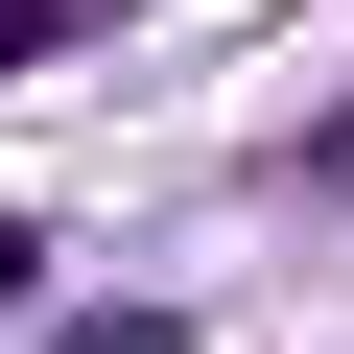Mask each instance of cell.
I'll return each mask as SVG.
<instances>
[{"label":"cell","mask_w":354,"mask_h":354,"mask_svg":"<svg viewBox=\"0 0 354 354\" xmlns=\"http://www.w3.org/2000/svg\"><path fill=\"white\" fill-rule=\"evenodd\" d=\"M48 354H189V330H165V307H95V330H48Z\"/></svg>","instance_id":"6da1fadb"},{"label":"cell","mask_w":354,"mask_h":354,"mask_svg":"<svg viewBox=\"0 0 354 354\" xmlns=\"http://www.w3.org/2000/svg\"><path fill=\"white\" fill-rule=\"evenodd\" d=\"M0 307H24V236H0Z\"/></svg>","instance_id":"7a4b0ae2"}]
</instances>
